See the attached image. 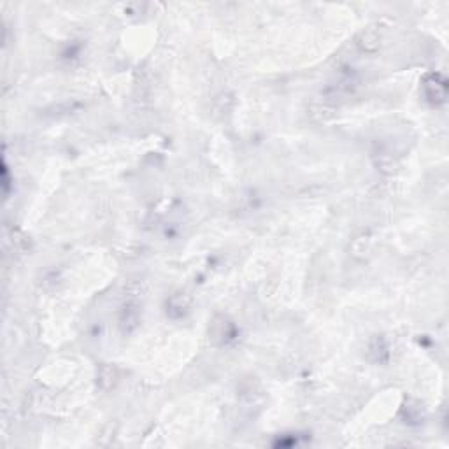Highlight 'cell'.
Masks as SVG:
<instances>
[{"mask_svg":"<svg viewBox=\"0 0 449 449\" xmlns=\"http://www.w3.org/2000/svg\"><path fill=\"white\" fill-rule=\"evenodd\" d=\"M423 91L425 97L434 104H442L448 97V81L441 74H430L423 81Z\"/></svg>","mask_w":449,"mask_h":449,"instance_id":"6da1fadb","label":"cell"}]
</instances>
